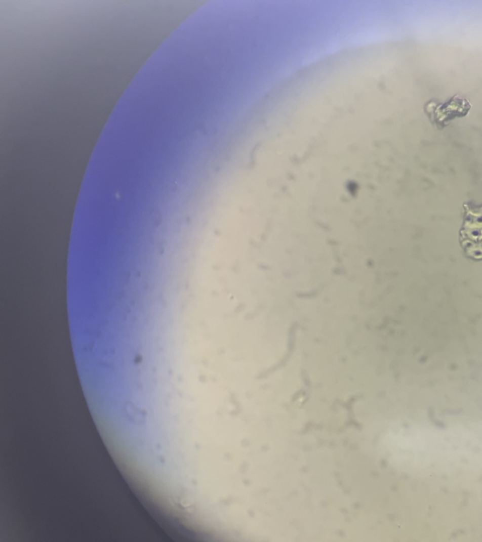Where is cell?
Returning <instances> with one entry per match:
<instances>
[{
    "label": "cell",
    "mask_w": 482,
    "mask_h": 542,
    "mask_svg": "<svg viewBox=\"0 0 482 542\" xmlns=\"http://www.w3.org/2000/svg\"><path fill=\"white\" fill-rule=\"evenodd\" d=\"M469 108L470 105L465 99L453 97L445 103L429 102L425 107V111L433 124L438 128H443L456 117L466 115Z\"/></svg>",
    "instance_id": "6da1fadb"
},
{
    "label": "cell",
    "mask_w": 482,
    "mask_h": 542,
    "mask_svg": "<svg viewBox=\"0 0 482 542\" xmlns=\"http://www.w3.org/2000/svg\"><path fill=\"white\" fill-rule=\"evenodd\" d=\"M318 332H319V336H324V335H325V332H324V331H322V330H319V331H318ZM282 335H290V333H282Z\"/></svg>",
    "instance_id": "7a4b0ae2"
}]
</instances>
